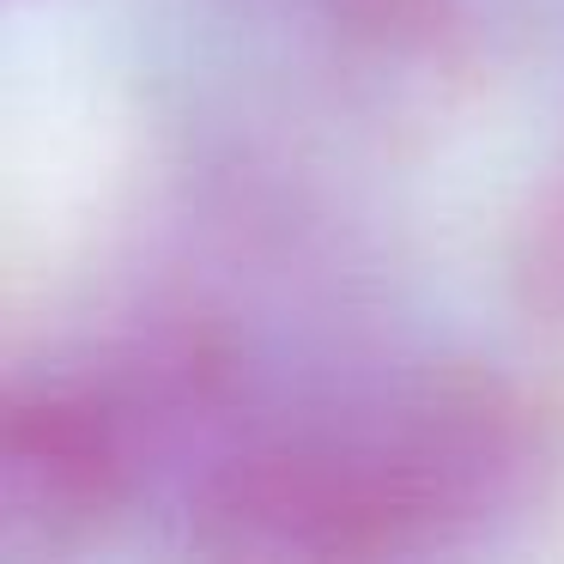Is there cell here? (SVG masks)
Segmentation results:
<instances>
[{
	"label": "cell",
	"instance_id": "obj_2",
	"mask_svg": "<svg viewBox=\"0 0 564 564\" xmlns=\"http://www.w3.org/2000/svg\"><path fill=\"white\" fill-rule=\"evenodd\" d=\"M176 406L147 334L43 365L0 401V558H55L171 486Z\"/></svg>",
	"mask_w": 564,
	"mask_h": 564
},
{
	"label": "cell",
	"instance_id": "obj_1",
	"mask_svg": "<svg viewBox=\"0 0 564 564\" xmlns=\"http://www.w3.org/2000/svg\"><path fill=\"white\" fill-rule=\"evenodd\" d=\"M558 474L546 413L503 377L406 365L249 382L171 479L219 558H425L516 528Z\"/></svg>",
	"mask_w": 564,
	"mask_h": 564
},
{
	"label": "cell",
	"instance_id": "obj_3",
	"mask_svg": "<svg viewBox=\"0 0 564 564\" xmlns=\"http://www.w3.org/2000/svg\"><path fill=\"white\" fill-rule=\"evenodd\" d=\"M516 285H522L528 310L552 334H564V171L540 188V200L522 219V237H516Z\"/></svg>",
	"mask_w": 564,
	"mask_h": 564
}]
</instances>
